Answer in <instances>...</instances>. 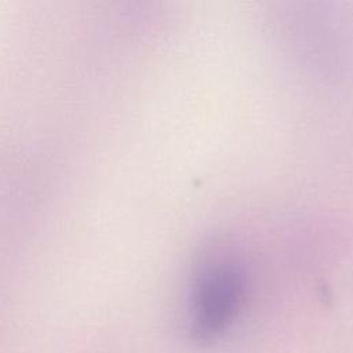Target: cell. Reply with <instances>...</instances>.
I'll return each instance as SVG.
<instances>
[{"instance_id": "6da1fadb", "label": "cell", "mask_w": 353, "mask_h": 353, "mask_svg": "<svg viewBox=\"0 0 353 353\" xmlns=\"http://www.w3.org/2000/svg\"><path fill=\"white\" fill-rule=\"evenodd\" d=\"M247 291L244 266L233 256L205 261L193 277L190 335L208 343L225 334L236 320Z\"/></svg>"}]
</instances>
